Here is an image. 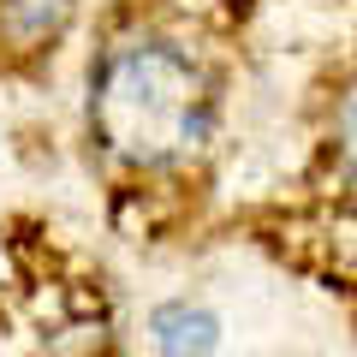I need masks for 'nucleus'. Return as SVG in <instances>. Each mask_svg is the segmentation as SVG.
Wrapping results in <instances>:
<instances>
[{"instance_id":"nucleus-1","label":"nucleus","mask_w":357,"mask_h":357,"mask_svg":"<svg viewBox=\"0 0 357 357\" xmlns=\"http://www.w3.org/2000/svg\"><path fill=\"white\" fill-rule=\"evenodd\" d=\"M89 131L126 167H173L208 137V84L173 42H119L89 77Z\"/></svg>"},{"instance_id":"nucleus-2","label":"nucleus","mask_w":357,"mask_h":357,"mask_svg":"<svg viewBox=\"0 0 357 357\" xmlns=\"http://www.w3.org/2000/svg\"><path fill=\"white\" fill-rule=\"evenodd\" d=\"M220 345V316L197 298H173L149 316V351L155 357H215Z\"/></svg>"},{"instance_id":"nucleus-3","label":"nucleus","mask_w":357,"mask_h":357,"mask_svg":"<svg viewBox=\"0 0 357 357\" xmlns=\"http://www.w3.org/2000/svg\"><path fill=\"white\" fill-rule=\"evenodd\" d=\"M72 18V0H0V30L24 48H42L54 42Z\"/></svg>"},{"instance_id":"nucleus-4","label":"nucleus","mask_w":357,"mask_h":357,"mask_svg":"<svg viewBox=\"0 0 357 357\" xmlns=\"http://www.w3.org/2000/svg\"><path fill=\"white\" fill-rule=\"evenodd\" d=\"M340 155H345V173H351V185H357V89L340 107Z\"/></svg>"}]
</instances>
